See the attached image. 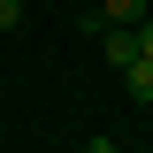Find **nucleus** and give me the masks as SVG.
Wrapping results in <instances>:
<instances>
[{
  "label": "nucleus",
  "instance_id": "f257e3e1",
  "mask_svg": "<svg viewBox=\"0 0 153 153\" xmlns=\"http://www.w3.org/2000/svg\"><path fill=\"white\" fill-rule=\"evenodd\" d=\"M138 23H146V0H100L92 31H138Z\"/></svg>",
  "mask_w": 153,
  "mask_h": 153
},
{
  "label": "nucleus",
  "instance_id": "f03ea898",
  "mask_svg": "<svg viewBox=\"0 0 153 153\" xmlns=\"http://www.w3.org/2000/svg\"><path fill=\"white\" fill-rule=\"evenodd\" d=\"M100 46H107V69H115V76L138 61V38H130V31H100Z\"/></svg>",
  "mask_w": 153,
  "mask_h": 153
},
{
  "label": "nucleus",
  "instance_id": "7ed1b4c3",
  "mask_svg": "<svg viewBox=\"0 0 153 153\" xmlns=\"http://www.w3.org/2000/svg\"><path fill=\"white\" fill-rule=\"evenodd\" d=\"M123 92H130V100H153V61H146V54L123 69Z\"/></svg>",
  "mask_w": 153,
  "mask_h": 153
},
{
  "label": "nucleus",
  "instance_id": "20e7f679",
  "mask_svg": "<svg viewBox=\"0 0 153 153\" xmlns=\"http://www.w3.org/2000/svg\"><path fill=\"white\" fill-rule=\"evenodd\" d=\"M23 23V0H0V31H16Z\"/></svg>",
  "mask_w": 153,
  "mask_h": 153
},
{
  "label": "nucleus",
  "instance_id": "39448f33",
  "mask_svg": "<svg viewBox=\"0 0 153 153\" xmlns=\"http://www.w3.org/2000/svg\"><path fill=\"white\" fill-rule=\"evenodd\" d=\"M130 38H138V54H146V61H153V16H146V23H138V31H130Z\"/></svg>",
  "mask_w": 153,
  "mask_h": 153
},
{
  "label": "nucleus",
  "instance_id": "423d86ee",
  "mask_svg": "<svg viewBox=\"0 0 153 153\" xmlns=\"http://www.w3.org/2000/svg\"><path fill=\"white\" fill-rule=\"evenodd\" d=\"M84 153H123V146H115V138H92V146H84Z\"/></svg>",
  "mask_w": 153,
  "mask_h": 153
}]
</instances>
